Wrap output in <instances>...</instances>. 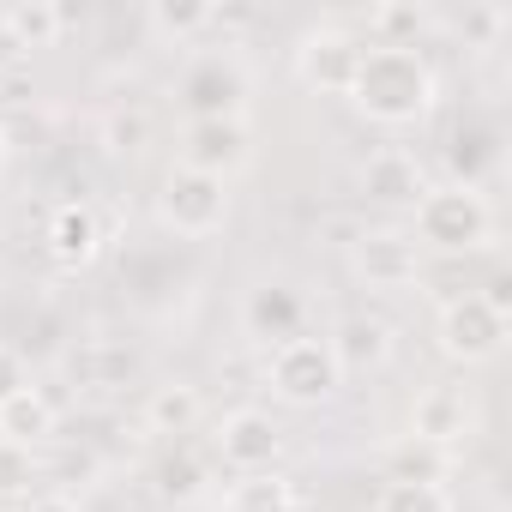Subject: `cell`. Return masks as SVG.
I'll return each instance as SVG.
<instances>
[{
	"label": "cell",
	"instance_id": "cell-20",
	"mask_svg": "<svg viewBox=\"0 0 512 512\" xmlns=\"http://www.w3.org/2000/svg\"><path fill=\"white\" fill-rule=\"evenodd\" d=\"M446 470H452V452L416 434H398L386 452V482H446Z\"/></svg>",
	"mask_w": 512,
	"mask_h": 512
},
{
	"label": "cell",
	"instance_id": "cell-1",
	"mask_svg": "<svg viewBox=\"0 0 512 512\" xmlns=\"http://www.w3.org/2000/svg\"><path fill=\"white\" fill-rule=\"evenodd\" d=\"M350 103L374 127H416L440 103V73L422 49H362V67L350 79Z\"/></svg>",
	"mask_w": 512,
	"mask_h": 512
},
{
	"label": "cell",
	"instance_id": "cell-25",
	"mask_svg": "<svg viewBox=\"0 0 512 512\" xmlns=\"http://www.w3.org/2000/svg\"><path fill=\"white\" fill-rule=\"evenodd\" d=\"M494 163V133L482 127H458L452 145H446V169H452V187H482V169Z\"/></svg>",
	"mask_w": 512,
	"mask_h": 512
},
{
	"label": "cell",
	"instance_id": "cell-10",
	"mask_svg": "<svg viewBox=\"0 0 512 512\" xmlns=\"http://www.w3.org/2000/svg\"><path fill=\"white\" fill-rule=\"evenodd\" d=\"M247 163H253V133H247V121H187V127H181V169L235 181Z\"/></svg>",
	"mask_w": 512,
	"mask_h": 512
},
{
	"label": "cell",
	"instance_id": "cell-32",
	"mask_svg": "<svg viewBox=\"0 0 512 512\" xmlns=\"http://www.w3.org/2000/svg\"><path fill=\"white\" fill-rule=\"evenodd\" d=\"M19 43H13V31H7V19H0V73H7V67H19Z\"/></svg>",
	"mask_w": 512,
	"mask_h": 512
},
{
	"label": "cell",
	"instance_id": "cell-6",
	"mask_svg": "<svg viewBox=\"0 0 512 512\" xmlns=\"http://www.w3.org/2000/svg\"><path fill=\"white\" fill-rule=\"evenodd\" d=\"M350 272L380 290V296H404L416 290L422 278V247L410 229H392V223H374V229H356L350 235Z\"/></svg>",
	"mask_w": 512,
	"mask_h": 512
},
{
	"label": "cell",
	"instance_id": "cell-12",
	"mask_svg": "<svg viewBox=\"0 0 512 512\" xmlns=\"http://www.w3.org/2000/svg\"><path fill=\"white\" fill-rule=\"evenodd\" d=\"M302 326H308V302H302V290H296V284H284V278L253 284V290L241 296V332H247L253 344L278 350V344L302 338Z\"/></svg>",
	"mask_w": 512,
	"mask_h": 512
},
{
	"label": "cell",
	"instance_id": "cell-19",
	"mask_svg": "<svg viewBox=\"0 0 512 512\" xmlns=\"http://www.w3.org/2000/svg\"><path fill=\"white\" fill-rule=\"evenodd\" d=\"M428 25H434V13L422 7V0H380V7L368 13L374 49H416Z\"/></svg>",
	"mask_w": 512,
	"mask_h": 512
},
{
	"label": "cell",
	"instance_id": "cell-14",
	"mask_svg": "<svg viewBox=\"0 0 512 512\" xmlns=\"http://www.w3.org/2000/svg\"><path fill=\"white\" fill-rule=\"evenodd\" d=\"M362 193H368L374 205L404 211V205H416V199L428 193V175H422V163H416L410 151L386 145V151H374V157L362 163Z\"/></svg>",
	"mask_w": 512,
	"mask_h": 512
},
{
	"label": "cell",
	"instance_id": "cell-11",
	"mask_svg": "<svg viewBox=\"0 0 512 512\" xmlns=\"http://www.w3.org/2000/svg\"><path fill=\"white\" fill-rule=\"evenodd\" d=\"M410 434L452 452L458 440L476 434V392H470L464 380H440V386L416 392V404H410Z\"/></svg>",
	"mask_w": 512,
	"mask_h": 512
},
{
	"label": "cell",
	"instance_id": "cell-5",
	"mask_svg": "<svg viewBox=\"0 0 512 512\" xmlns=\"http://www.w3.org/2000/svg\"><path fill=\"white\" fill-rule=\"evenodd\" d=\"M157 223L181 241H205L229 223V181L217 175H199V169H169L163 187H157Z\"/></svg>",
	"mask_w": 512,
	"mask_h": 512
},
{
	"label": "cell",
	"instance_id": "cell-15",
	"mask_svg": "<svg viewBox=\"0 0 512 512\" xmlns=\"http://www.w3.org/2000/svg\"><path fill=\"white\" fill-rule=\"evenodd\" d=\"M326 344H332V356H338V368H344V374H380V368L392 362V350H398L392 326H386V320H374V314H350Z\"/></svg>",
	"mask_w": 512,
	"mask_h": 512
},
{
	"label": "cell",
	"instance_id": "cell-18",
	"mask_svg": "<svg viewBox=\"0 0 512 512\" xmlns=\"http://www.w3.org/2000/svg\"><path fill=\"white\" fill-rule=\"evenodd\" d=\"M0 19H7V31H13L19 49H55V43L67 37V19H73V13L55 7V0H13Z\"/></svg>",
	"mask_w": 512,
	"mask_h": 512
},
{
	"label": "cell",
	"instance_id": "cell-24",
	"mask_svg": "<svg viewBox=\"0 0 512 512\" xmlns=\"http://www.w3.org/2000/svg\"><path fill=\"white\" fill-rule=\"evenodd\" d=\"M97 139H103V151H109V157H139V151L151 145V115H145L139 103H115V109L103 115Z\"/></svg>",
	"mask_w": 512,
	"mask_h": 512
},
{
	"label": "cell",
	"instance_id": "cell-31",
	"mask_svg": "<svg viewBox=\"0 0 512 512\" xmlns=\"http://www.w3.org/2000/svg\"><path fill=\"white\" fill-rule=\"evenodd\" d=\"M25 512H79V500H73V494H61V488H49V494H31V500H25Z\"/></svg>",
	"mask_w": 512,
	"mask_h": 512
},
{
	"label": "cell",
	"instance_id": "cell-17",
	"mask_svg": "<svg viewBox=\"0 0 512 512\" xmlns=\"http://www.w3.org/2000/svg\"><path fill=\"white\" fill-rule=\"evenodd\" d=\"M199 416H205V398H199V386H187V380L151 386V398H145V428H151V434H193Z\"/></svg>",
	"mask_w": 512,
	"mask_h": 512
},
{
	"label": "cell",
	"instance_id": "cell-30",
	"mask_svg": "<svg viewBox=\"0 0 512 512\" xmlns=\"http://www.w3.org/2000/svg\"><path fill=\"white\" fill-rule=\"evenodd\" d=\"M19 386H31V380H25V356H19L13 344H0V398H13Z\"/></svg>",
	"mask_w": 512,
	"mask_h": 512
},
{
	"label": "cell",
	"instance_id": "cell-34",
	"mask_svg": "<svg viewBox=\"0 0 512 512\" xmlns=\"http://www.w3.org/2000/svg\"><path fill=\"white\" fill-rule=\"evenodd\" d=\"M290 512H308V506H302V500H296V506H290Z\"/></svg>",
	"mask_w": 512,
	"mask_h": 512
},
{
	"label": "cell",
	"instance_id": "cell-33",
	"mask_svg": "<svg viewBox=\"0 0 512 512\" xmlns=\"http://www.w3.org/2000/svg\"><path fill=\"white\" fill-rule=\"evenodd\" d=\"M0 241H7V217H0Z\"/></svg>",
	"mask_w": 512,
	"mask_h": 512
},
{
	"label": "cell",
	"instance_id": "cell-2",
	"mask_svg": "<svg viewBox=\"0 0 512 512\" xmlns=\"http://www.w3.org/2000/svg\"><path fill=\"white\" fill-rule=\"evenodd\" d=\"M410 211H416V229H410L416 247H434V253H482V247H494V205H488L482 187L440 181Z\"/></svg>",
	"mask_w": 512,
	"mask_h": 512
},
{
	"label": "cell",
	"instance_id": "cell-23",
	"mask_svg": "<svg viewBox=\"0 0 512 512\" xmlns=\"http://www.w3.org/2000/svg\"><path fill=\"white\" fill-rule=\"evenodd\" d=\"M145 19L163 43H193L199 31H211V0H151Z\"/></svg>",
	"mask_w": 512,
	"mask_h": 512
},
{
	"label": "cell",
	"instance_id": "cell-16",
	"mask_svg": "<svg viewBox=\"0 0 512 512\" xmlns=\"http://www.w3.org/2000/svg\"><path fill=\"white\" fill-rule=\"evenodd\" d=\"M55 428H61V410L43 386H19L13 398H0V440L37 452L43 440H55Z\"/></svg>",
	"mask_w": 512,
	"mask_h": 512
},
{
	"label": "cell",
	"instance_id": "cell-27",
	"mask_svg": "<svg viewBox=\"0 0 512 512\" xmlns=\"http://www.w3.org/2000/svg\"><path fill=\"white\" fill-rule=\"evenodd\" d=\"M205 488V464L193 458V452H169L163 464H157V494L175 506V500H193Z\"/></svg>",
	"mask_w": 512,
	"mask_h": 512
},
{
	"label": "cell",
	"instance_id": "cell-29",
	"mask_svg": "<svg viewBox=\"0 0 512 512\" xmlns=\"http://www.w3.org/2000/svg\"><path fill=\"white\" fill-rule=\"evenodd\" d=\"M458 37H464V49L494 55V49H500V37H506V13H500V7H464Z\"/></svg>",
	"mask_w": 512,
	"mask_h": 512
},
{
	"label": "cell",
	"instance_id": "cell-22",
	"mask_svg": "<svg viewBox=\"0 0 512 512\" xmlns=\"http://www.w3.org/2000/svg\"><path fill=\"white\" fill-rule=\"evenodd\" d=\"M73 374H85V386H127L139 374V356L127 344H109V338H91L79 356H73Z\"/></svg>",
	"mask_w": 512,
	"mask_h": 512
},
{
	"label": "cell",
	"instance_id": "cell-28",
	"mask_svg": "<svg viewBox=\"0 0 512 512\" xmlns=\"http://www.w3.org/2000/svg\"><path fill=\"white\" fill-rule=\"evenodd\" d=\"M31 482H37V452L0 440V500H31Z\"/></svg>",
	"mask_w": 512,
	"mask_h": 512
},
{
	"label": "cell",
	"instance_id": "cell-26",
	"mask_svg": "<svg viewBox=\"0 0 512 512\" xmlns=\"http://www.w3.org/2000/svg\"><path fill=\"white\" fill-rule=\"evenodd\" d=\"M374 512H458L446 482H386L374 494Z\"/></svg>",
	"mask_w": 512,
	"mask_h": 512
},
{
	"label": "cell",
	"instance_id": "cell-9",
	"mask_svg": "<svg viewBox=\"0 0 512 512\" xmlns=\"http://www.w3.org/2000/svg\"><path fill=\"white\" fill-rule=\"evenodd\" d=\"M362 49H368L362 37L338 31V25H320V31H308L296 43V79L308 91H320V97H350V79L362 67Z\"/></svg>",
	"mask_w": 512,
	"mask_h": 512
},
{
	"label": "cell",
	"instance_id": "cell-4",
	"mask_svg": "<svg viewBox=\"0 0 512 512\" xmlns=\"http://www.w3.org/2000/svg\"><path fill=\"white\" fill-rule=\"evenodd\" d=\"M266 386L284 404H296V410H320V404H332L344 392V368H338V356H332L326 338L302 332V338H290V344H278L266 356Z\"/></svg>",
	"mask_w": 512,
	"mask_h": 512
},
{
	"label": "cell",
	"instance_id": "cell-7",
	"mask_svg": "<svg viewBox=\"0 0 512 512\" xmlns=\"http://www.w3.org/2000/svg\"><path fill=\"white\" fill-rule=\"evenodd\" d=\"M434 338H440V356H446V362L482 368V362H494V356L506 350V314L488 308L482 290H470V296H452V302L440 308Z\"/></svg>",
	"mask_w": 512,
	"mask_h": 512
},
{
	"label": "cell",
	"instance_id": "cell-3",
	"mask_svg": "<svg viewBox=\"0 0 512 512\" xmlns=\"http://www.w3.org/2000/svg\"><path fill=\"white\" fill-rule=\"evenodd\" d=\"M175 97L187 109V121H247V97H253V73L241 67V55L229 49H205L181 67Z\"/></svg>",
	"mask_w": 512,
	"mask_h": 512
},
{
	"label": "cell",
	"instance_id": "cell-21",
	"mask_svg": "<svg viewBox=\"0 0 512 512\" xmlns=\"http://www.w3.org/2000/svg\"><path fill=\"white\" fill-rule=\"evenodd\" d=\"M296 506V482L278 476V470H260V476H235L223 512H290Z\"/></svg>",
	"mask_w": 512,
	"mask_h": 512
},
{
	"label": "cell",
	"instance_id": "cell-8",
	"mask_svg": "<svg viewBox=\"0 0 512 512\" xmlns=\"http://www.w3.org/2000/svg\"><path fill=\"white\" fill-rule=\"evenodd\" d=\"M278 458H284V428H278L272 410L241 404V410H229V416L217 422V464H223V470L260 476V470H278Z\"/></svg>",
	"mask_w": 512,
	"mask_h": 512
},
{
	"label": "cell",
	"instance_id": "cell-13",
	"mask_svg": "<svg viewBox=\"0 0 512 512\" xmlns=\"http://www.w3.org/2000/svg\"><path fill=\"white\" fill-rule=\"evenodd\" d=\"M97 253H103V223H97V211H91L85 199L55 205V217H49V260H55L61 272H85Z\"/></svg>",
	"mask_w": 512,
	"mask_h": 512
}]
</instances>
